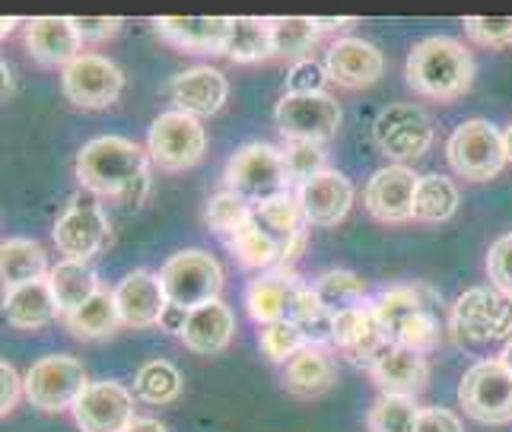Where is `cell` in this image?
<instances>
[{"mask_svg":"<svg viewBox=\"0 0 512 432\" xmlns=\"http://www.w3.org/2000/svg\"><path fill=\"white\" fill-rule=\"evenodd\" d=\"M77 182L99 201L137 207L150 191V156L125 137H93L77 153Z\"/></svg>","mask_w":512,"mask_h":432,"instance_id":"1","label":"cell"},{"mask_svg":"<svg viewBox=\"0 0 512 432\" xmlns=\"http://www.w3.org/2000/svg\"><path fill=\"white\" fill-rule=\"evenodd\" d=\"M408 86L417 96L436 102H449L465 96L474 80V58L471 51L449 35H430L411 48L408 67H404Z\"/></svg>","mask_w":512,"mask_h":432,"instance_id":"2","label":"cell"},{"mask_svg":"<svg viewBox=\"0 0 512 432\" xmlns=\"http://www.w3.org/2000/svg\"><path fill=\"white\" fill-rule=\"evenodd\" d=\"M443 302L430 286L408 283L392 286L373 299V309L382 321V328L392 334L398 347H408L427 356L443 344V324H439L436 305Z\"/></svg>","mask_w":512,"mask_h":432,"instance_id":"3","label":"cell"},{"mask_svg":"<svg viewBox=\"0 0 512 432\" xmlns=\"http://www.w3.org/2000/svg\"><path fill=\"white\" fill-rule=\"evenodd\" d=\"M226 191L239 194L242 201H249L252 207L271 201V197L290 191V175L284 153L271 143H245L226 166Z\"/></svg>","mask_w":512,"mask_h":432,"instance_id":"4","label":"cell"},{"mask_svg":"<svg viewBox=\"0 0 512 432\" xmlns=\"http://www.w3.org/2000/svg\"><path fill=\"white\" fill-rule=\"evenodd\" d=\"M160 283L169 305L182 312L201 309L207 302H217L223 293V267L201 248H185L163 264Z\"/></svg>","mask_w":512,"mask_h":432,"instance_id":"5","label":"cell"},{"mask_svg":"<svg viewBox=\"0 0 512 432\" xmlns=\"http://www.w3.org/2000/svg\"><path fill=\"white\" fill-rule=\"evenodd\" d=\"M51 239H55L58 251L67 261H86V264H90V258H96L102 248H109L112 223H109V213L102 210L99 197H93L90 191L70 197L67 207L55 220Z\"/></svg>","mask_w":512,"mask_h":432,"instance_id":"6","label":"cell"},{"mask_svg":"<svg viewBox=\"0 0 512 432\" xmlns=\"http://www.w3.org/2000/svg\"><path fill=\"white\" fill-rule=\"evenodd\" d=\"M446 156L455 175H462L465 182H490L506 166L503 134L490 121L471 118L452 131L446 143Z\"/></svg>","mask_w":512,"mask_h":432,"instance_id":"7","label":"cell"},{"mask_svg":"<svg viewBox=\"0 0 512 432\" xmlns=\"http://www.w3.org/2000/svg\"><path fill=\"white\" fill-rule=\"evenodd\" d=\"M452 334L468 344H490V340L512 337V296L497 286H474L452 305Z\"/></svg>","mask_w":512,"mask_h":432,"instance_id":"8","label":"cell"},{"mask_svg":"<svg viewBox=\"0 0 512 432\" xmlns=\"http://www.w3.org/2000/svg\"><path fill=\"white\" fill-rule=\"evenodd\" d=\"M90 385L86 378V369L77 356L70 353H55V356H45L39 359L23 378V391H26V401L42 410V413H64V410H74L77 398Z\"/></svg>","mask_w":512,"mask_h":432,"instance_id":"9","label":"cell"},{"mask_svg":"<svg viewBox=\"0 0 512 432\" xmlns=\"http://www.w3.org/2000/svg\"><path fill=\"white\" fill-rule=\"evenodd\" d=\"M204 153H207V131L198 118L172 108V112H163L150 124L147 156L153 166H160L166 172H185L191 166H198Z\"/></svg>","mask_w":512,"mask_h":432,"instance_id":"10","label":"cell"},{"mask_svg":"<svg viewBox=\"0 0 512 432\" xmlns=\"http://www.w3.org/2000/svg\"><path fill=\"white\" fill-rule=\"evenodd\" d=\"M458 404L471 420L487 426L512 423V375L500 359L474 363L458 385Z\"/></svg>","mask_w":512,"mask_h":432,"instance_id":"11","label":"cell"},{"mask_svg":"<svg viewBox=\"0 0 512 432\" xmlns=\"http://www.w3.org/2000/svg\"><path fill=\"white\" fill-rule=\"evenodd\" d=\"M373 140L388 159H395V166H404V162L420 159L430 150L433 121L414 102H392L376 115Z\"/></svg>","mask_w":512,"mask_h":432,"instance_id":"12","label":"cell"},{"mask_svg":"<svg viewBox=\"0 0 512 432\" xmlns=\"http://www.w3.org/2000/svg\"><path fill=\"white\" fill-rule=\"evenodd\" d=\"M331 347L350 363L373 369L379 359L395 347L392 334L382 328V321L373 309V302H363L357 309L334 315L331 321Z\"/></svg>","mask_w":512,"mask_h":432,"instance_id":"13","label":"cell"},{"mask_svg":"<svg viewBox=\"0 0 512 432\" xmlns=\"http://www.w3.org/2000/svg\"><path fill=\"white\" fill-rule=\"evenodd\" d=\"M61 89L74 105L99 112V108L118 102L121 89H125V74L105 54H80L61 70Z\"/></svg>","mask_w":512,"mask_h":432,"instance_id":"14","label":"cell"},{"mask_svg":"<svg viewBox=\"0 0 512 432\" xmlns=\"http://www.w3.org/2000/svg\"><path fill=\"white\" fill-rule=\"evenodd\" d=\"M277 131L284 140H312L325 143L334 137L341 124V105L328 93H309V96H287L274 108Z\"/></svg>","mask_w":512,"mask_h":432,"instance_id":"15","label":"cell"},{"mask_svg":"<svg viewBox=\"0 0 512 432\" xmlns=\"http://www.w3.org/2000/svg\"><path fill=\"white\" fill-rule=\"evenodd\" d=\"M70 413L80 432H125L134 423V391L118 382H90Z\"/></svg>","mask_w":512,"mask_h":432,"instance_id":"16","label":"cell"},{"mask_svg":"<svg viewBox=\"0 0 512 432\" xmlns=\"http://www.w3.org/2000/svg\"><path fill=\"white\" fill-rule=\"evenodd\" d=\"M169 99L175 112H185L191 118H210L217 115L229 99V80L217 67H188L175 74L169 83Z\"/></svg>","mask_w":512,"mask_h":432,"instance_id":"17","label":"cell"},{"mask_svg":"<svg viewBox=\"0 0 512 432\" xmlns=\"http://www.w3.org/2000/svg\"><path fill=\"white\" fill-rule=\"evenodd\" d=\"M420 175L408 166H385L379 169L366 185V210L376 216L379 223H404L411 220L414 191Z\"/></svg>","mask_w":512,"mask_h":432,"instance_id":"18","label":"cell"},{"mask_svg":"<svg viewBox=\"0 0 512 432\" xmlns=\"http://www.w3.org/2000/svg\"><path fill=\"white\" fill-rule=\"evenodd\" d=\"M385 70V58L382 51L373 42L353 39V35H344L338 39L328 54H325V74L331 83H338L344 89H360V86H373Z\"/></svg>","mask_w":512,"mask_h":432,"instance_id":"19","label":"cell"},{"mask_svg":"<svg viewBox=\"0 0 512 432\" xmlns=\"http://www.w3.org/2000/svg\"><path fill=\"white\" fill-rule=\"evenodd\" d=\"M112 296L118 305V315L128 328H156L169 309L163 283L156 274H150V270H134V274H128L112 290Z\"/></svg>","mask_w":512,"mask_h":432,"instance_id":"20","label":"cell"},{"mask_svg":"<svg viewBox=\"0 0 512 432\" xmlns=\"http://www.w3.org/2000/svg\"><path fill=\"white\" fill-rule=\"evenodd\" d=\"M26 48L39 64L64 70L83 54V39L70 16H35L26 23Z\"/></svg>","mask_w":512,"mask_h":432,"instance_id":"21","label":"cell"},{"mask_svg":"<svg viewBox=\"0 0 512 432\" xmlns=\"http://www.w3.org/2000/svg\"><path fill=\"white\" fill-rule=\"evenodd\" d=\"M299 204H303L306 223L338 226L353 207V185L347 175L325 169L322 175L309 178L306 185H299Z\"/></svg>","mask_w":512,"mask_h":432,"instance_id":"22","label":"cell"},{"mask_svg":"<svg viewBox=\"0 0 512 432\" xmlns=\"http://www.w3.org/2000/svg\"><path fill=\"white\" fill-rule=\"evenodd\" d=\"M299 293H303V283L296 280V274L277 267V270H271V274H261L249 283L245 302H249V315L258 324H274V321L293 318Z\"/></svg>","mask_w":512,"mask_h":432,"instance_id":"23","label":"cell"},{"mask_svg":"<svg viewBox=\"0 0 512 432\" xmlns=\"http://www.w3.org/2000/svg\"><path fill=\"white\" fill-rule=\"evenodd\" d=\"M233 20L226 16H163L156 20V32L182 51H201V54H223Z\"/></svg>","mask_w":512,"mask_h":432,"instance_id":"24","label":"cell"},{"mask_svg":"<svg viewBox=\"0 0 512 432\" xmlns=\"http://www.w3.org/2000/svg\"><path fill=\"white\" fill-rule=\"evenodd\" d=\"M236 334V315L226 302H207L201 309H191L182 328V344L201 356H214L229 347Z\"/></svg>","mask_w":512,"mask_h":432,"instance_id":"25","label":"cell"},{"mask_svg":"<svg viewBox=\"0 0 512 432\" xmlns=\"http://www.w3.org/2000/svg\"><path fill=\"white\" fill-rule=\"evenodd\" d=\"M382 394H398V398H414L430 382V366L423 353L408 347H392L379 363L369 369Z\"/></svg>","mask_w":512,"mask_h":432,"instance_id":"26","label":"cell"},{"mask_svg":"<svg viewBox=\"0 0 512 432\" xmlns=\"http://www.w3.org/2000/svg\"><path fill=\"white\" fill-rule=\"evenodd\" d=\"M338 382V366L325 347H303L284 363V385L299 398H319Z\"/></svg>","mask_w":512,"mask_h":432,"instance_id":"27","label":"cell"},{"mask_svg":"<svg viewBox=\"0 0 512 432\" xmlns=\"http://www.w3.org/2000/svg\"><path fill=\"white\" fill-rule=\"evenodd\" d=\"M0 309H4V318L13 324V328H20V331L48 328V324L61 315L58 305H55V296H51V290H48V277L4 293Z\"/></svg>","mask_w":512,"mask_h":432,"instance_id":"28","label":"cell"},{"mask_svg":"<svg viewBox=\"0 0 512 432\" xmlns=\"http://www.w3.org/2000/svg\"><path fill=\"white\" fill-rule=\"evenodd\" d=\"M48 290H51V296H55L58 312L67 318V315H74L83 302H90L102 286H99L96 270L86 261H67L64 258L48 270Z\"/></svg>","mask_w":512,"mask_h":432,"instance_id":"29","label":"cell"},{"mask_svg":"<svg viewBox=\"0 0 512 432\" xmlns=\"http://www.w3.org/2000/svg\"><path fill=\"white\" fill-rule=\"evenodd\" d=\"M48 255L32 239H7L0 242V293L26 286L48 277Z\"/></svg>","mask_w":512,"mask_h":432,"instance_id":"30","label":"cell"},{"mask_svg":"<svg viewBox=\"0 0 512 432\" xmlns=\"http://www.w3.org/2000/svg\"><path fill=\"white\" fill-rule=\"evenodd\" d=\"M229 251L236 255V261L249 270H271L284 264V245L287 239L274 236L271 229H264L255 216L245 223L233 239H226Z\"/></svg>","mask_w":512,"mask_h":432,"instance_id":"31","label":"cell"},{"mask_svg":"<svg viewBox=\"0 0 512 432\" xmlns=\"http://www.w3.org/2000/svg\"><path fill=\"white\" fill-rule=\"evenodd\" d=\"M223 54L236 64L274 58V26H271V20H258V16H239V20H233V29H229Z\"/></svg>","mask_w":512,"mask_h":432,"instance_id":"32","label":"cell"},{"mask_svg":"<svg viewBox=\"0 0 512 432\" xmlns=\"http://www.w3.org/2000/svg\"><path fill=\"white\" fill-rule=\"evenodd\" d=\"M458 210V188L446 175H420L417 191H414V207L411 220L417 223H446Z\"/></svg>","mask_w":512,"mask_h":432,"instance_id":"33","label":"cell"},{"mask_svg":"<svg viewBox=\"0 0 512 432\" xmlns=\"http://www.w3.org/2000/svg\"><path fill=\"white\" fill-rule=\"evenodd\" d=\"M67 328L70 334H77L80 340H99V337H112L121 324V315H118V305H115V296L109 290H99L90 302H83L74 315H67Z\"/></svg>","mask_w":512,"mask_h":432,"instance_id":"34","label":"cell"},{"mask_svg":"<svg viewBox=\"0 0 512 432\" xmlns=\"http://www.w3.org/2000/svg\"><path fill=\"white\" fill-rule=\"evenodd\" d=\"M185 382H182V372L175 369L166 359H150L137 369L134 375V398L144 401L150 407H163V404H172L175 398L182 394Z\"/></svg>","mask_w":512,"mask_h":432,"instance_id":"35","label":"cell"},{"mask_svg":"<svg viewBox=\"0 0 512 432\" xmlns=\"http://www.w3.org/2000/svg\"><path fill=\"white\" fill-rule=\"evenodd\" d=\"M312 293L334 318L366 302V280L360 274H353V270H328V274H322L312 283Z\"/></svg>","mask_w":512,"mask_h":432,"instance_id":"36","label":"cell"},{"mask_svg":"<svg viewBox=\"0 0 512 432\" xmlns=\"http://www.w3.org/2000/svg\"><path fill=\"white\" fill-rule=\"evenodd\" d=\"M274 26V54L280 58L306 61L315 42H319V29H315V20H306V16H280V20H271Z\"/></svg>","mask_w":512,"mask_h":432,"instance_id":"37","label":"cell"},{"mask_svg":"<svg viewBox=\"0 0 512 432\" xmlns=\"http://www.w3.org/2000/svg\"><path fill=\"white\" fill-rule=\"evenodd\" d=\"M255 220L264 229H271L274 236H280V239H290L293 232L306 229L303 204H299V194H293V191H284V194L271 197V201L258 204L255 207Z\"/></svg>","mask_w":512,"mask_h":432,"instance_id":"38","label":"cell"},{"mask_svg":"<svg viewBox=\"0 0 512 432\" xmlns=\"http://www.w3.org/2000/svg\"><path fill=\"white\" fill-rule=\"evenodd\" d=\"M420 407L414 398H398V394H379L369 407V432H414Z\"/></svg>","mask_w":512,"mask_h":432,"instance_id":"39","label":"cell"},{"mask_svg":"<svg viewBox=\"0 0 512 432\" xmlns=\"http://www.w3.org/2000/svg\"><path fill=\"white\" fill-rule=\"evenodd\" d=\"M252 216H255V207L249 201H242V197L233 194V191H220V194L210 197L204 220H207L210 229L217 232V236L233 239L236 232L252 220Z\"/></svg>","mask_w":512,"mask_h":432,"instance_id":"40","label":"cell"},{"mask_svg":"<svg viewBox=\"0 0 512 432\" xmlns=\"http://www.w3.org/2000/svg\"><path fill=\"white\" fill-rule=\"evenodd\" d=\"M258 344L264 350V356L271 363H287L290 356H296L303 347H309L306 334L296 328L290 321H274V324H264L261 334H258Z\"/></svg>","mask_w":512,"mask_h":432,"instance_id":"41","label":"cell"},{"mask_svg":"<svg viewBox=\"0 0 512 432\" xmlns=\"http://www.w3.org/2000/svg\"><path fill=\"white\" fill-rule=\"evenodd\" d=\"M280 153H284L290 182H296V185H306L309 178L325 172V147H322V143H312V140H287V147L280 150Z\"/></svg>","mask_w":512,"mask_h":432,"instance_id":"42","label":"cell"},{"mask_svg":"<svg viewBox=\"0 0 512 432\" xmlns=\"http://www.w3.org/2000/svg\"><path fill=\"white\" fill-rule=\"evenodd\" d=\"M465 32L484 48H506L512 45V16H468Z\"/></svg>","mask_w":512,"mask_h":432,"instance_id":"43","label":"cell"},{"mask_svg":"<svg viewBox=\"0 0 512 432\" xmlns=\"http://www.w3.org/2000/svg\"><path fill=\"white\" fill-rule=\"evenodd\" d=\"M487 277L490 286H497L500 293L512 296V232L497 239L487 251Z\"/></svg>","mask_w":512,"mask_h":432,"instance_id":"44","label":"cell"},{"mask_svg":"<svg viewBox=\"0 0 512 432\" xmlns=\"http://www.w3.org/2000/svg\"><path fill=\"white\" fill-rule=\"evenodd\" d=\"M328 74L322 64H315L312 58L296 61L287 74V96H309V93H322Z\"/></svg>","mask_w":512,"mask_h":432,"instance_id":"45","label":"cell"},{"mask_svg":"<svg viewBox=\"0 0 512 432\" xmlns=\"http://www.w3.org/2000/svg\"><path fill=\"white\" fill-rule=\"evenodd\" d=\"M23 378L20 372H16L7 359H0V417H7V413L16 410V404H20L23 398Z\"/></svg>","mask_w":512,"mask_h":432,"instance_id":"46","label":"cell"},{"mask_svg":"<svg viewBox=\"0 0 512 432\" xmlns=\"http://www.w3.org/2000/svg\"><path fill=\"white\" fill-rule=\"evenodd\" d=\"M414 432H465V429H462V420L446 407H420Z\"/></svg>","mask_w":512,"mask_h":432,"instance_id":"47","label":"cell"},{"mask_svg":"<svg viewBox=\"0 0 512 432\" xmlns=\"http://www.w3.org/2000/svg\"><path fill=\"white\" fill-rule=\"evenodd\" d=\"M77 32L83 42H105L121 29L118 16H77Z\"/></svg>","mask_w":512,"mask_h":432,"instance_id":"48","label":"cell"},{"mask_svg":"<svg viewBox=\"0 0 512 432\" xmlns=\"http://www.w3.org/2000/svg\"><path fill=\"white\" fill-rule=\"evenodd\" d=\"M357 26L353 16H341V20H334V16H315V29L319 32H341V29H350Z\"/></svg>","mask_w":512,"mask_h":432,"instance_id":"49","label":"cell"},{"mask_svg":"<svg viewBox=\"0 0 512 432\" xmlns=\"http://www.w3.org/2000/svg\"><path fill=\"white\" fill-rule=\"evenodd\" d=\"M185 318H188V312H182V309H175V305H169L166 315H163V321H160V328H166L169 334H182Z\"/></svg>","mask_w":512,"mask_h":432,"instance_id":"50","label":"cell"},{"mask_svg":"<svg viewBox=\"0 0 512 432\" xmlns=\"http://www.w3.org/2000/svg\"><path fill=\"white\" fill-rule=\"evenodd\" d=\"M125 432H169V426L153 417H134V423Z\"/></svg>","mask_w":512,"mask_h":432,"instance_id":"51","label":"cell"},{"mask_svg":"<svg viewBox=\"0 0 512 432\" xmlns=\"http://www.w3.org/2000/svg\"><path fill=\"white\" fill-rule=\"evenodd\" d=\"M10 93H13V70L4 58H0V99H7Z\"/></svg>","mask_w":512,"mask_h":432,"instance_id":"52","label":"cell"},{"mask_svg":"<svg viewBox=\"0 0 512 432\" xmlns=\"http://www.w3.org/2000/svg\"><path fill=\"white\" fill-rule=\"evenodd\" d=\"M16 26H20V20H13V16H0V39H7Z\"/></svg>","mask_w":512,"mask_h":432,"instance_id":"53","label":"cell"},{"mask_svg":"<svg viewBox=\"0 0 512 432\" xmlns=\"http://www.w3.org/2000/svg\"><path fill=\"white\" fill-rule=\"evenodd\" d=\"M497 359H500V363H503V366H506V372H509V375H512V337H509V340H506V347H503V353H500V356H497Z\"/></svg>","mask_w":512,"mask_h":432,"instance_id":"54","label":"cell"},{"mask_svg":"<svg viewBox=\"0 0 512 432\" xmlns=\"http://www.w3.org/2000/svg\"><path fill=\"white\" fill-rule=\"evenodd\" d=\"M503 147H506V162H512V124L503 131Z\"/></svg>","mask_w":512,"mask_h":432,"instance_id":"55","label":"cell"}]
</instances>
